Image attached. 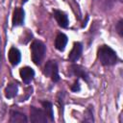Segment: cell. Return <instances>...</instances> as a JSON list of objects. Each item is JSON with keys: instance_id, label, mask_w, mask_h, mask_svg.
<instances>
[{"instance_id": "20", "label": "cell", "mask_w": 123, "mask_h": 123, "mask_svg": "<svg viewBox=\"0 0 123 123\" xmlns=\"http://www.w3.org/2000/svg\"><path fill=\"white\" fill-rule=\"evenodd\" d=\"M0 59H1V55H0Z\"/></svg>"}, {"instance_id": "16", "label": "cell", "mask_w": 123, "mask_h": 123, "mask_svg": "<svg viewBox=\"0 0 123 123\" xmlns=\"http://www.w3.org/2000/svg\"><path fill=\"white\" fill-rule=\"evenodd\" d=\"M84 121L86 122H93L94 119H93V113H92V111H91V107H88L85 112V115H84Z\"/></svg>"}, {"instance_id": "9", "label": "cell", "mask_w": 123, "mask_h": 123, "mask_svg": "<svg viewBox=\"0 0 123 123\" xmlns=\"http://www.w3.org/2000/svg\"><path fill=\"white\" fill-rule=\"evenodd\" d=\"M70 70H71V73L79 78H82L84 81L86 82H88V73L86 72V68L82 67L81 65H78V64H72L71 67H70Z\"/></svg>"}, {"instance_id": "14", "label": "cell", "mask_w": 123, "mask_h": 123, "mask_svg": "<svg viewBox=\"0 0 123 123\" xmlns=\"http://www.w3.org/2000/svg\"><path fill=\"white\" fill-rule=\"evenodd\" d=\"M17 91H18V86H17V84L11 83L5 88V91H4L5 97L8 98V99H12V98L15 97V95L17 94Z\"/></svg>"}, {"instance_id": "15", "label": "cell", "mask_w": 123, "mask_h": 123, "mask_svg": "<svg viewBox=\"0 0 123 123\" xmlns=\"http://www.w3.org/2000/svg\"><path fill=\"white\" fill-rule=\"evenodd\" d=\"M41 105L43 106L44 108V111L46 112L47 116L50 118L51 121H54V112H53V106H52V103L51 102H48V101H42L41 102Z\"/></svg>"}, {"instance_id": "12", "label": "cell", "mask_w": 123, "mask_h": 123, "mask_svg": "<svg viewBox=\"0 0 123 123\" xmlns=\"http://www.w3.org/2000/svg\"><path fill=\"white\" fill-rule=\"evenodd\" d=\"M67 41H68V38H67L66 35H64L63 33L58 34V36L55 38V47H56V49L59 50V51H63L65 49Z\"/></svg>"}, {"instance_id": "1", "label": "cell", "mask_w": 123, "mask_h": 123, "mask_svg": "<svg viewBox=\"0 0 123 123\" xmlns=\"http://www.w3.org/2000/svg\"><path fill=\"white\" fill-rule=\"evenodd\" d=\"M97 57L100 62L103 65L109 66V65H113L117 62V55L116 52L111 48L108 45H101L98 50H97Z\"/></svg>"}, {"instance_id": "11", "label": "cell", "mask_w": 123, "mask_h": 123, "mask_svg": "<svg viewBox=\"0 0 123 123\" xmlns=\"http://www.w3.org/2000/svg\"><path fill=\"white\" fill-rule=\"evenodd\" d=\"M8 57H9V61L11 62V64L13 65V66L17 65L21 61V53L15 47H11L10 48Z\"/></svg>"}, {"instance_id": "6", "label": "cell", "mask_w": 123, "mask_h": 123, "mask_svg": "<svg viewBox=\"0 0 123 123\" xmlns=\"http://www.w3.org/2000/svg\"><path fill=\"white\" fill-rule=\"evenodd\" d=\"M25 12L22 8H15L12 13V26H21L24 23Z\"/></svg>"}, {"instance_id": "19", "label": "cell", "mask_w": 123, "mask_h": 123, "mask_svg": "<svg viewBox=\"0 0 123 123\" xmlns=\"http://www.w3.org/2000/svg\"><path fill=\"white\" fill-rule=\"evenodd\" d=\"M119 1H120V2H122V1H123V0H119Z\"/></svg>"}, {"instance_id": "8", "label": "cell", "mask_w": 123, "mask_h": 123, "mask_svg": "<svg viewBox=\"0 0 123 123\" xmlns=\"http://www.w3.org/2000/svg\"><path fill=\"white\" fill-rule=\"evenodd\" d=\"M19 75H20L23 83L29 84L35 77V70L30 66H25V67L20 68Z\"/></svg>"}, {"instance_id": "18", "label": "cell", "mask_w": 123, "mask_h": 123, "mask_svg": "<svg viewBox=\"0 0 123 123\" xmlns=\"http://www.w3.org/2000/svg\"><path fill=\"white\" fill-rule=\"evenodd\" d=\"M80 89H81V86H80L79 81L77 80V81L74 83V85L71 86V90L74 91V92H78V91H80Z\"/></svg>"}, {"instance_id": "4", "label": "cell", "mask_w": 123, "mask_h": 123, "mask_svg": "<svg viewBox=\"0 0 123 123\" xmlns=\"http://www.w3.org/2000/svg\"><path fill=\"white\" fill-rule=\"evenodd\" d=\"M30 120L33 123H46L47 114L43 110L32 106L30 107Z\"/></svg>"}, {"instance_id": "10", "label": "cell", "mask_w": 123, "mask_h": 123, "mask_svg": "<svg viewBox=\"0 0 123 123\" xmlns=\"http://www.w3.org/2000/svg\"><path fill=\"white\" fill-rule=\"evenodd\" d=\"M9 121L11 123H27L28 119L24 113H22L18 111H15V110H12L10 112Z\"/></svg>"}, {"instance_id": "17", "label": "cell", "mask_w": 123, "mask_h": 123, "mask_svg": "<svg viewBox=\"0 0 123 123\" xmlns=\"http://www.w3.org/2000/svg\"><path fill=\"white\" fill-rule=\"evenodd\" d=\"M115 29H116L117 33L119 34V36L122 37V36H123V20H122V19H120V20L117 22V24H116V26H115Z\"/></svg>"}, {"instance_id": "5", "label": "cell", "mask_w": 123, "mask_h": 123, "mask_svg": "<svg viewBox=\"0 0 123 123\" xmlns=\"http://www.w3.org/2000/svg\"><path fill=\"white\" fill-rule=\"evenodd\" d=\"M82 52H83V45L81 42H74L73 44V47L68 55V61L71 62H77L81 55H82Z\"/></svg>"}, {"instance_id": "3", "label": "cell", "mask_w": 123, "mask_h": 123, "mask_svg": "<svg viewBox=\"0 0 123 123\" xmlns=\"http://www.w3.org/2000/svg\"><path fill=\"white\" fill-rule=\"evenodd\" d=\"M43 73L45 76L50 77L51 80L56 83L60 81V76H59V69H58V63L56 61H48L43 69Z\"/></svg>"}, {"instance_id": "13", "label": "cell", "mask_w": 123, "mask_h": 123, "mask_svg": "<svg viewBox=\"0 0 123 123\" xmlns=\"http://www.w3.org/2000/svg\"><path fill=\"white\" fill-rule=\"evenodd\" d=\"M94 2L96 7L102 12L111 10L115 4V0H94Z\"/></svg>"}, {"instance_id": "7", "label": "cell", "mask_w": 123, "mask_h": 123, "mask_svg": "<svg viewBox=\"0 0 123 123\" xmlns=\"http://www.w3.org/2000/svg\"><path fill=\"white\" fill-rule=\"evenodd\" d=\"M53 14H54V17H55V19H56V21L60 27L66 28L68 26V23H69L68 16L64 12L60 11V10H55L53 12Z\"/></svg>"}, {"instance_id": "2", "label": "cell", "mask_w": 123, "mask_h": 123, "mask_svg": "<svg viewBox=\"0 0 123 123\" xmlns=\"http://www.w3.org/2000/svg\"><path fill=\"white\" fill-rule=\"evenodd\" d=\"M46 52L45 44L40 40H34L31 44V57L35 64L39 65Z\"/></svg>"}]
</instances>
